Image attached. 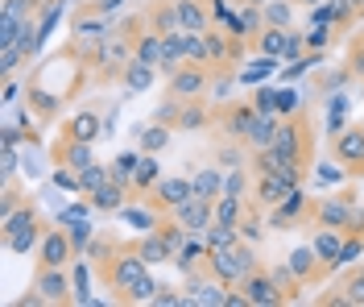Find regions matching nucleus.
<instances>
[{"instance_id": "c85d7f7f", "label": "nucleus", "mask_w": 364, "mask_h": 307, "mask_svg": "<svg viewBox=\"0 0 364 307\" xmlns=\"http://www.w3.org/2000/svg\"><path fill=\"white\" fill-rule=\"evenodd\" d=\"M87 199H91V208H95V212H120V208L129 204V187L112 179V183H104L100 191H91Z\"/></svg>"}, {"instance_id": "9d476101", "label": "nucleus", "mask_w": 364, "mask_h": 307, "mask_svg": "<svg viewBox=\"0 0 364 307\" xmlns=\"http://www.w3.org/2000/svg\"><path fill=\"white\" fill-rule=\"evenodd\" d=\"M331 158L348 170V179H364V125L340 129L331 137Z\"/></svg>"}, {"instance_id": "4be33fe9", "label": "nucleus", "mask_w": 364, "mask_h": 307, "mask_svg": "<svg viewBox=\"0 0 364 307\" xmlns=\"http://www.w3.org/2000/svg\"><path fill=\"white\" fill-rule=\"evenodd\" d=\"M100 117L95 113H79V117H70V120H63L58 125V137H70V142H87V145H95L100 142Z\"/></svg>"}, {"instance_id": "f704fd0d", "label": "nucleus", "mask_w": 364, "mask_h": 307, "mask_svg": "<svg viewBox=\"0 0 364 307\" xmlns=\"http://www.w3.org/2000/svg\"><path fill=\"white\" fill-rule=\"evenodd\" d=\"M141 158H145V150H120L112 158V179L116 183H124V187L133 191V175H136V166H141Z\"/></svg>"}, {"instance_id": "de8ad7c7", "label": "nucleus", "mask_w": 364, "mask_h": 307, "mask_svg": "<svg viewBox=\"0 0 364 307\" xmlns=\"http://www.w3.org/2000/svg\"><path fill=\"white\" fill-rule=\"evenodd\" d=\"M249 179H252L249 166H232V170H224V191L228 195H245V199H249Z\"/></svg>"}, {"instance_id": "13d9d810", "label": "nucleus", "mask_w": 364, "mask_h": 307, "mask_svg": "<svg viewBox=\"0 0 364 307\" xmlns=\"http://www.w3.org/2000/svg\"><path fill=\"white\" fill-rule=\"evenodd\" d=\"M273 67H277V58H261V67H249L240 79H245V83H257V79H261V75H269Z\"/></svg>"}, {"instance_id": "4d7b16f0", "label": "nucleus", "mask_w": 364, "mask_h": 307, "mask_svg": "<svg viewBox=\"0 0 364 307\" xmlns=\"http://www.w3.org/2000/svg\"><path fill=\"white\" fill-rule=\"evenodd\" d=\"M302 50H306V38L298 29H290V42H286V54L282 58H302Z\"/></svg>"}, {"instance_id": "6ab92c4d", "label": "nucleus", "mask_w": 364, "mask_h": 307, "mask_svg": "<svg viewBox=\"0 0 364 307\" xmlns=\"http://www.w3.org/2000/svg\"><path fill=\"white\" fill-rule=\"evenodd\" d=\"M178 4V25L182 29H195L203 33L215 25V0H174Z\"/></svg>"}, {"instance_id": "f03ea898", "label": "nucleus", "mask_w": 364, "mask_h": 307, "mask_svg": "<svg viewBox=\"0 0 364 307\" xmlns=\"http://www.w3.org/2000/svg\"><path fill=\"white\" fill-rule=\"evenodd\" d=\"M273 154L282 158V162L294 170L298 183H306V175L315 170V150H318V137H315V117H311V108L302 104L298 113L277 125V133H273Z\"/></svg>"}, {"instance_id": "9b49d317", "label": "nucleus", "mask_w": 364, "mask_h": 307, "mask_svg": "<svg viewBox=\"0 0 364 307\" xmlns=\"http://www.w3.org/2000/svg\"><path fill=\"white\" fill-rule=\"evenodd\" d=\"M191 195H199V191H195V179H191V175H170V179H161L154 191H145L141 199L166 216V212H174L178 204H186Z\"/></svg>"}, {"instance_id": "a211bd4d", "label": "nucleus", "mask_w": 364, "mask_h": 307, "mask_svg": "<svg viewBox=\"0 0 364 307\" xmlns=\"http://www.w3.org/2000/svg\"><path fill=\"white\" fill-rule=\"evenodd\" d=\"M294 187H302V183H294L290 175H252V204L257 208H277Z\"/></svg>"}, {"instance_id": "5fc2aeb1", "label": "nucleus", "mask_w": 364, "mask_h": 307, "mask_svg": "<svg viewBox=\"0 0 364 307\" xmlns=\"http://www.w3.org/2000/svg\"><path fill=\"white\" fill-rule=\"evenodd\" d=\"M252 108H257V113H277V92H273V88L252 92Z\"/></svg>"}, {"instance_id": "a878e982", "label": "nucleus", "mask_w": 364, "mask_h": 307, "mask_svg": "<svg viewBox=\"0 0 364 307\" xmlns=\"http://www.w3.org/2000/svg\"><path fill=\"white\" fill-rule=\"evenodd\" d=\"M343 229H331V224H318L315 229V236H311V245H315V254L327 266H331V274H336V258H340V249H343Z\"/></svg>"}, {"instance_id": "a19ab883", "label": "nucleus", "mask_w": 364, "mask_h": 307, "mask_svg": "<svg viewBox=\"0 0 364 307\" xmlns=\"http://www.w3.org/2000/svg\"><path fill=\"white\" fill-rule=\"evenodd\" d=\"M104 183H112V166L91 162V166L79 170V195H91V191H100Z\"/></svg>"}, {"instance_id": "f8f14e48", "label": "nucleus", "mask_w": 364, "mask_h": 307, "mask_svg": "<svg viewBox=\"0 0 364 307\" xmlns=\"http://www.w3.org/2000/svg\"><path fill=\"white\" fill-rule=\"evenodd\" d=\"M240 291H245V299H249L252 307H282L286 303L282 286L273 283L269 266H257L252 274H245V279H240Z\"/></svg>"}, {"instance_id": "bf43d9fd", "label": "nucleus", "mask_w": 364, "mask_h": 307, "mask_svg": "<svg viewBox=\"0 0 364 307\" xmlns=\"http://www.w3.org/2000/svg\"><path fill=\"white\" fill-rule=\"evenodd\" d=\"M298 9H315V4H323V0H294Z\"/></svg>"}, {"instance_id": "f3484780", "label": "nucleus", "mask_w": 364, "mask_h": 307, "mask_svg": "<svg viewBox=\"0 0 364 307\" xmlns=\"http://www.w3.org/2000/svg\"><path fill=\"white\" fill-rule=\"evenodd\" d=\"M170 216L178 220L186 233H207V229L215 224V199H207V195H191V199L178 204Z\"/></svg>"}, {"instance_id": "473e14b6", "label": "nucleus", "mask_w": 364, "mask_h": 307, "mask_svg": "<svg viewBox=\"0 0 364 307\" xmlns=\"http://www.w3.org/2000/svg\"><path fill=\"white\" fill-rule=\"evenodd\" d=\"M158 183H161L158 158H154V154H145V158H141V166H136V175H133V191H129V199H141L145 191H154Z\"/></svg>"}, {"instance_id": "c9c22d12", "label": "nucleus", "mask_w": 364, "mask_h": 307, "mask_svg": "<svg viewBox=\"0 0 364 307\" xmlns=\"http://www.w3.org/2000/svg\"><path fill=\"white\" fill-rule=\"evenodd\" d=\"M249 208V199L245 195H215V224H240V216Z\"/></svg>"}, {"instance_id": "8fccbe9b", "label": "nucleus", "mask_w": 364, "mask_h": 307, "mask_svg": "<svg viewBox=\"0 0 364 307\" xmlns=\"http://www.w3.org/2000/svg\"><path fill=\"white\" fill-rule=\"evenodd\" d=\"M182 104H186V100H178L174 92H166V100H161L158 108H154V120H158V125H170V129H174V125H178Z\"/></svg>"}, {"instance_id": "603ef678", "label": "nucleus", "mask_w": 364, "mask_h": 307, "mask_svg": "<svg viewBox=\"0 0 364 307\" xmlns=\"http://www.w3.org/2000/svg\"><path fill=\"white\" fill-rule=\"evenodd\" d=\"M360 258H364V236L348 233V236H343V249H340V258H336V270H340V266H356Z\"/></svg>"}, {"instance_id": "3c124183", "label": "nucleus", "mask_w": 364, "mask_h": 307, "mask_svg": "<svg viewBox=\"0 0 364 307\" xmlns=\"http://www.w3.org/2000/svg\"><path fill=\"white\" fill-rule=\"evenodd\" d=\"M25 199H29V195H21V191L13 187V179H9V183H0V220H9Z\"/></svg>"}, {"instance_id": "393cba45", "label": "nucleus", "mask_w": 364, "mask_h": 307, "mask_svg": "<svg viewBox=\"0 0 364 307\" xmlns=\"http://www.w3.org/2000/svg\"><path fill=\"white\" fill-rule=\"evenodd\" d=\"M154 83H158V67H154V63H141V58H133L129 71H124V79H120L124 95H145Z\"/></svg>"}, {"instance_id": "2eb2a0df", "label": "nucleus", "mask_w": 364, "mask_h": 307, "mask_svg": "<svg viewBox=\"0 0 364 307\" xmlns=\"http://www.w3.org/2000/svg\"><path fill=\"white\" fill-rule=\"evenodd\" d=\"M170 83V92L178 95V100H199V95L211 92V67H199V63H182L178 71L166 79Z\"/></svg>"}, {"instance_id": "0eeeda50", "label": "nucleus", "mask_w": 364, "mask_h": 307, "mask_svg": "<svg viewBox=\"0 0 364 307\" xmlns=\"http://www.w3.org/2000/svg\"><path fill=\"white\" fill-rule=\"evenodd\" d=\"M356 212H360V204H356V187H343L336 191V195H315V224L311 229H318V224H331V229H352V220H356Z\"/></svg>"}, {"instance_id": "4468645a", "label": "nucleus", "mask_w": 364, "mask_h": 307, "mask_svg": "<svg viewBox=\"0 0 364 307\" xmlns=\"http://www.w3.org/2000/svg\"><path fill=\"white\" fill-rule=\"evenodd\" d=\"M42 0H0V46H13L21 25L29 17H38Z\"/></svg>"}, {"instance_id": "79ce46f5", "label": "nucleus", "mask_w": 364, "mask_h": 307, "mask_svg": "<svg viewBox=\"0 0 364 307\" xmlns=\"http://www.w3.org/2000/svg\"><path fill=\"white\" fill-rule=\"evenodd\" d=\"M294 0H269L265 9H261V17L265 25H282V29H294Z\"/></svg>"}, {"instance_id": "ea45409f", "label": "nucleus", "mask_w": 364, "mask_h": 307, "mask_svg": "<svg viewBox=\"0 0 364 307\" xmlns=\"http://www.w3.org/2000/svg\"><path fill=\"white\" fill-rule=\"evenodd\" d=\"M182 63L211 67V58H207V38H203V33H195V29H182Z\"/></svg>"}, {"instance_id": "423d86ee", "label": "nucleus", "mask_w": 364, "mask_h": 307, "mask_svg": "<svg viewBox=\"0 0 364 307\" xmlns=\"http://www.w3.org/2000/svg\"><path fill=\"white\" fill-rule=\"evenodd\" d=\"M315 224V195L311 191L294 187L277 208H269V229L277 233H290V229H311Z\"/></svg>"}, {"instance_id": "dca6fc26", "label": "nucleus", "mask_w": 364, "mask_h": 307, "mask_svg": "<svg viewBox=\"0 0 364 307\" xmlns=\"http://www.w3.org/2000/svg\"><path fill=\"white\" fill-rule=\"evenodd\" d=\"M286 266L294 270L298 279L306 286H318V283H327V274H331V266L315 254V245H294L290 254H286Z\"/></svg>"}, {"instance_id": "4c0bfd02", "label": "nucleus", "mask_w": 364, "mask_h": 307, "mask_svg": "<svg viewBox=\"0 0 364 307\" xmlns=\"http://www.w3.org/2000/svg\"><path fill=\"white\" fill-rule=\"evenodd\" d=\"M133 54L141 58V63H154L161 71V54H166V46H161V33H154V29H145L141 38L133 42Z\"/></svg>"}, {"instance_id": "49530a36", "label": "nucleus", "mask_w": 364, "mask_h": 307, "mask_svg": "<svg viewBox=\"0 0 364 307\" xmlns=\"http://www.w3.org/2000/svg\"><path fill=\"white\" fill-rule=\"evenodd\" d=\"M343 67H348V75H352V79H360V83H364V29H360V33H352Z\"/></svg>"}, {"instance_id": "864d4df0", "label": "nucleus", "mask_w": 364, "mask_h": 307, "mask_svg": "<svg viewBox=\"0 0 364 307\" xmlns=\"http://www.w3.org/2000/svg\"><path fill=\"white\" fill-rule=\"evenodd\" d=\"M17 175V145H4L0 150V183H9Z\"/></svg>"}, {"instance_id": "7c9ffc66", "label": "nucleus", "mask_w": 364, "mask_h": 307, "mask_svg": "<svg viewBox=\"0 0 364 307\" xmlns=\"http://www.w3.org/2000/svg\"><path fill=\"white\" fill-rule=\"evenodd\" d=\"M286 42H290V29H282V25H265L261 38L252 42V50H257L261 58H282V54H286Z\"/></svg>"}, {"instance_id": "bb28decb", "label": "nucleus", "mask_w": 364, "mask_h": 307, "mask_svg": "<svg viewBox=\"0 0 364 307\" xmlns=\"http://www.w3.org/2000/svg\"><path fill=\"white\" fill-rule=\"evenodd\" d=\"M133 249H136L145 261H149V266H158V261H174V249L166 245V236H161L158 229H149V233H136V236H133Z\"/></svg>"}, {"instance_id": "58836bf2", "label": "nucleus", "mask_w": 364, "mask_h": 307, "mask_svg": "<svg viewBox=\"0 0 364 307\" xmlns=\"http://www.w3.org/2000/svg\"><path fill=\"white\" fill-rule=\"evenodd\" d=\"M136 137H141V150H145V154H161V150L170 145V125L149 120V125H141V129H136Z\"/></svg>"}, {"instance_id": "6e6d98bb", "label": "nucleus", "mask_w": 364, "mask_h": 307, "mask_svg": "<svg viewBox=\"0 0 364 307\" xmlns=\"http://www.w3.org/2000/svg\"><path fill=\"white\" fill-rule=\"evenodd\" d=\"M302 108V95L298 92H277V117H290Z\"/></svg>"}, {"instance_id": "09e8293b", "label": "nucleus", "mask_w": 364, "mask_h": 307, "mask_svg": "<svg viewBox=\"0 0 364 307\" xmlns=\"http://www.w3.org/2000/svg\"><path fill=\"white\" fill-rule=\"evenodd\" d=\"M343 83H352L348 67H331V71H318L315 75V92H340Z\"/></svg>"}, {"instance_id": "37998d69", "label": "nucleus", "mask_w": 364, "mask_h": 307, "mask_svg": "<svg viewBox=\"0 0 364 307\" xmlns=\"http://www.w3.org/2000/svg\"><path fill=\"white\" fill-rule=\"evenodd\" d=\"M67 224V233H70V245H75V254L83 258L87 254V245H91V236H95V224H91V216H79V220H63Z\"/></svg>"}, {"instance_id": "2f4dec72", "label": "nucleus", "mask_w": 364, "mask_h": 307, "mask_svg": "<svg viewBox=\"0 0 364 307\" xmlns=\"http://www.w3.org/2000/svg\"><path fill=\"white\" fill-rule=\"evenodd\" d=\"M124 245H129V241H124L120 233H95V236H91V245H87V254H83V258H87L91 266H100V261H108L112 254H120Z\"/></svg>"}, {"instance_id": "ddd939ff", "label": "nucleus", "mask_w": 364, "mask_h": 307, "mask_svg": "<svg viewBox=\"0 0 364 307\" xmlns=\"http://www.w3.org/2000/svg\"><path fill=\"white\" fill-rule=\"evenodd\" d=\"M75 258H79V254H75V245H70L67 224H63V220L50 224L46 236H42V245H38V266H70Z\"/></svg>"}, {"instance_id": "aec40b11", "label": "nucleus", "mask_w": 364, "mask_h": 307, "mask_svg": "<svg viewBox=\"0 0 364 307\" xmlns=\"http://www.w3.org/2000/svg\"><path fill=\"white\" fill-rule=\"evenodd\" d=\"M50 154H54V166H70V170H83V166L95 162V145L70 142V137H58L50 145Z\"/></svg>"}, {"instance_id": "5701e85b", "label": "nucleus", "mask_w": 364, "mask_h": 307, "mask_svg": "<svg viewBox=\"0 0 364 307\" xmlns=\"http://www.w3.org/2000/svg\"><path fill=\"white\" fill-rule=\"evenodd\" d=\"M116 216H120V224H129L133 233H149V229H158V220H161V212L158 208H149L145 199H129Z\"/></svg>"}, {"instance_id": "20e7f679", "label": "nucleus", "mask_w": 364, "mask_h": 307, "mask_svg": "<svg viewBox=\"0 0 364 307\" xmlns=\"http://www.w3.org/2000/svg\"><path fill=\"white\" fill-rule=\"evenodd\" d=\"M133 58H136V54H133V42H129L120 29H112V33L100 42L95 67H91V83H95V88H112V83H120Z\"/></svg>"}, {"instance_id": "f257e3e1", "label": "nucleus", "mask_w": 364, "mask_h": 307, "mask_svg": "<svg viewBox=\"0 0 364 307\" xmlns=\"http://www.w3.org/2000/svg\"><path fill=\"white\" fill-rule=\"evenodd\" d=\"M95 283L112 295V303H154L158 295V279L149 274V261L133 249V241L95 266Z\"/></svg>"}, {"instance_id": "b1692460", "label": "nucleus", "mask_w": 364, "mask_h": 307, "mask_svg": "<svg viewBox=\"0 0 364 307\" xmlns=\"http://www.w3.org/2000/svg\"><path fill=\"white\" fill-rule=\"evenodd\" d=\"M145 21H149V29L161 33V38L174 33V29H182L178 25V4H174V0H149V4H145Z\"/></svg>"}, {"instance_id": "a18cd8bd", "label": "nucleus", "mask_w": 364, "mask_h": 307, "mask_svg": "<svg viewBox=\"0 0 364 307\" xmlns=\"http://www.w3.org/2000/svg\"><path fill=\"white\" fill-rule=\"evenodd\" d=\"M91 270H95V266H91L87 258H75L70 261V274H75V303H91Z\"/></svg>"}, {"instance_id": "7ed1b4c3", "label": "nucleus", "mask_w": 364, "mask_h": 307, "mask_svg": "<svg viewBox=\"0 0 364 307\" xmlns=\"http://www.w3.org/2000/svg\"><path fill=\"white\" fill-rule=\"evenodd\" d=\"M46 229H50V224L42 220L38 204H33V199H25L9 220H0V245H4L9 254H38Z\"/></svg>"}, {"instance_id": "72a5a7b5", "label": "nucleus", "mask_w": 364, "mask_h": 307, "mask_svg": "<svg viewBox=\"0 0 364 307\" xmlns=\"http://www.w3.org/2000/svg\"><path fill=\"white\" fill-rule=\"evenodd\" d=\"M277 113H257V120H252L249 137H245V145L249 150H265V145H273V133H277Z\"/></svg>"}, {"instance_id": "e433bc0d", "label": "nucleus", "mask_w": 364, "mask_h": 307, "mask_svg": "<svg viewBox=\"0 0 364 307\" xmlns=\"http://www.w3.org/2000/svg\"><path fill=\"white\" fill-rule=\"evenodd\" d=\"M336 291H340L352 307H364V261H360V266H352V270L343 274L340 283H336Z\"/></svg>"}, {"instance_id": "cd10ccee", "label": "nucleus", "mask_w": 364, "mask_h": 307, "mask_svg": "<svg viewBox=\"0 0 364 307\" xmlns=\"http://www.w3.org/2000/svg\"><path fill=\"white\" fill-rule=\"evenodd\" d=\"M25 104L33 108V117L38 120H54L58 117V104H63V92H46V88H38V83H29Z\"/></svg>"}, {"instance_id": "c03bdc74", "label": "nucleus", "mask_w": 364, "mask_h": 307, "mask_svg": "<svg viewBox=\"0 0 364 307\" xmlns=\"http://www.w3.org/2000/svg\"><path fill=\"white\" fill-rule=\"evenodd\" d=\"M203 236H207V249H232V245H240V241H245L236 224H211Z\"/></svg>"}, {"instance_id": "052dcab7", "label": "nucleus", "mask_w": 364, "mask_h": 307, "mask_svg": "<svg viewBox=\"0 0 364 307\" xmlns=\"http://www.w3.org/2000/svg\"><path fill=\"white\" fill-rule=\"evenodd\" d=\"M240 4H257V9H265V4H269V0H240Z\"/></svg>"}, {"instance_id": "39448f33", "label": "nucleus", "mask_w": 364, "mask_h": 307, "mask_svg": "<svg viewBox=\"0 0 364 307\" xmlns=\"http://www.w3.org/2000/svg\"><path fill=\"white\" fill-rule=\"evenodd\" d=\"M207 266H211V274L224 286H240V279L252 274V270L261 266V258H257V245H252V241H240V245H232V249H211V254H207Z\"/></svg>"}, {"instance_id": "6e6552de", "label": "nucleus", "mask_w": 364, "mask_h": 307, "mask_svg": "<svg viewBox=\"0 0 364 307\" xmlns=\"http://www.w3.org/2000/svg\"><path fill=\"white\" fill-rule=\"evenodd\" d=\"M33 291L46 299V307H70L75 303V274H70V266H38L33 270Z\"/></svg>"}, {"instance_id": "c756f323", "label": "nucleus", "mask_w": 364, "mask_h": 307, "mask_svg": "<svg viewBox=\"0 0 364 307\" xmlns=\"http://www.w3.org/2000/svg\"><path fill=\"white\" fill-rule=\"evenodd\" d=\"M191 179H195V191L207 195V199H215V195H224V166L220 162H207V166H191Z\"/></svg>"}, {"instance_id": "412c9836", "label": "nucleus", "mask_w": 364, "mask_h": 307, "mask_svg": "<svg viewBox=\"0 0 364 307\" xmlns=\"http://www.w3.org/2000/svg\"><path fill=\"white\" fill-rule=\"evenodd\" d=\"M211 120H215V108L207 104V95H199V100H186L182 104L174 129H182V133H203V129H211Z\"/></svg>"}, {"instance_id": "1a4fd4ad", "label": "nucleus", "mask_w": 364, "mask_h": 307, "mask_svg": "<svg viewBox=\"0 0 364 307\" xmlns=\"http://www.w3.org/2000/svg\"><path fill=\"white\" fill-rule=\"evenodd\" d=\"M252 120H257L252 100H228L224 108H215L211 129L220 133V142H245V137H249V129H252Z\"/></svg>"}]
</instances>
